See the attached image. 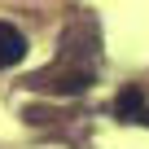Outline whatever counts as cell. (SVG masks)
I'll list each match as a JSON object with an SVG mask.
<instances>
[{"label":"cell","instance_id":"cell-1","mask_svg":"<svg viewBox=\"0 0 149 149\" xmlns=\"http://www.w3.org/2000/svg\"><path fill=\"white\" fill-rule=\"evenodd\" d=\"M26 57V35L13 22H0V70H9Z\"/></svg>","mask_w":149,"mask_h":149},{"label":"cell","instance_id":"cell-3","mask_svg":"<svg viewBox=\"0 0 149 149\" xmlns=\"http://www.w3.org/2000/svg\"><path fill=\"white\" fill-rule=\"evenodd\" d=\"M140 123H145V127H149V110H145V114H140Z\"/></svg>","mask_w":149,"mask_h":149},{"label":"cell","instance_id":"cell-2","mask_svg":"<svg viewBox=\"0 0 149 149\" xmlns=\"http://www.w3.org/2000/svg\"><path fill=\"white\" fill-rule=\"evenodd\" d=\"M140 114H145V92H140L136 84H127V88L114 97V118H118V123H140Z\"/></svg>","mask_w":149,"mask_h":149}]
</instances>
